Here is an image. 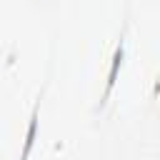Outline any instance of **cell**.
Instances as JSON below:
<instances>
[{"label": "cell", "instance_id": "6da1fadb", "mask_svg": "<svg viewBox=\"0 0 160 160\" xmlns=\"http://www.w3.org/2000/svg\"><path fill=\"white\" fill-rule=\"evenodd\" d=\"M35 130H38V105H35V110H32V118H30V130H28V140H25V150H22L20 160H28V152H30V148H32V140H35Z\"/></svg>", "mask_w": 160, "mask_h": 160}, {"label": "cell", "instance_id": "7a4b0ae2", "mask_svg": "<svg viewBox=\"0 0 160 160\" xmlns=\"http://www.w3.org/2000/svg\"><path fill=\"white\" fill-rule=\"evenodd\" d=\"M120 60H122V42H120V48L115 50V58H112V70H110V80H108V88H105V98L110 95V88L115 85V75H118V65H120Z\"/></svg>", "mask_w": 160, "mask_h": 160}]
</instances>
